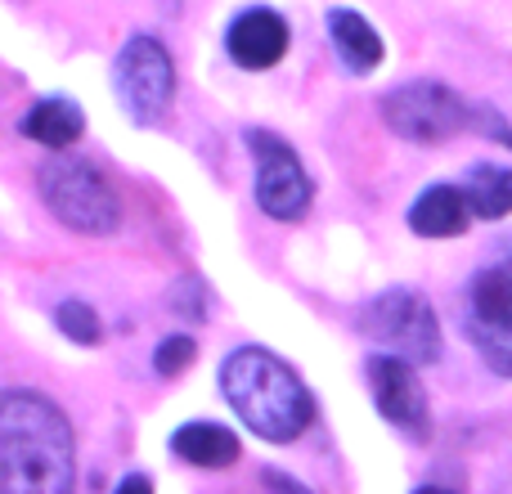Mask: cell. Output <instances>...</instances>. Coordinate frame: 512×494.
Listing matches in <instances>:
<instances>
[{
	"label": "cell",
	"mask_w": 512,
	"mask_h": 494,
	"mask_svg": "<svg viewBox=\"0 0 512 494\" xmlns=\"http://www.w3.org/2000/svg\"><path fill=\"white\" fill-rule=\"evenodd\" d=\"M243 140H248L256 158V203H261V212L270 221H301L310 212L315 185H310L297 149L288 140H279L274 131H261V126L243 131Z\"/></svg>",
	"instance_id": "8"
},
{
	"label": "cell",
	"mask_w": 512,
	"mask_h": 494,
	"mask_svg": "<svg viewBox=\"0 0 512 494\" xmlns=\"http://www.w3.org/2000/svg\"><path fill=\"white\" fill-rule=\"evenodd\" d=\"M328 41H333L337 59L351 77H369L382 63V36L373 32V23L360 14V9H328Z\"/></svg>",
	"instance_id": "11"
},
{
	"label": "cell",
	"mask_w": 512,
	"mask_h": 494,
	"mask_svg": "<svg viewBox=\"0 0 512 494\" xmlns=\"http://www.w3.org/2000/svg\"><path fill=\"white\" fill-rule=\"evenodd\" d=\"M288 41H292L288 18L270 5L243 9V14L230 23V32H225V50H230V59L248 72L274 68V63L288 54Z\"/></svg>",
	"instance_id": "10"
},
{
	"label": "cell",
	"mask_w": 512,
	"mask_h": 494,
	"mask_svg": "<svg viewBox=\"0 0 512 494\" xmlns=\"http://www.w3.org/2000/svg\"><path fill=\"white\" fill-rule=\"evenodd\" d=\"M171 310H180L185 319H207V288L198 279L176 283V292H171Z\"/></svg>",
	"instance_id": "19"
},
{
	"label": "cell",
	"mask_w": 512,
	"mask_h": 494,
	"mask_svg": "<svg viewBox=\"0 0 512 494\" xmlns=\"http://www.w3.org/2000/svg\"><path fill=\"white\" fill-rule=\"evenodd\" d=\"M382 122L409 144H445L472 131V104L445 81H405L382 95Z\"/></svg>",
	"instance_id": "6"
},
{
	"label": "cell",
	"mask_w": 512,
	"mask_h": 494,
	"mask_svg": "<svg viewBox=\"0 0 512 494\" xmlns=\"http://www.w3.org/2000/svg\"><path fill=\"white\" fill-rule=\"evenodd\" d=\"M36 189L54 221L77 234H113L122 225V198L90 158H50L36 176Z\"/></svg>",
	"instance_id": "3"
},
{
	"label": "cell",
	"mask_w": 512,
	"mask_h": 494,
	"mask_svg": "<svg viewBox=\"0 0 512 494\" xmlns=\"http://www.w3.org/2000/svg\"><path fill=\"white\" fill-rule=\"evenodd\" d=\"M77 441L72 423L41 391L0 396V494H72Z\"/></svg>",
	"instance_id": "1"
},
{
	"label": "cell",
	"mask_w": 512,
	"mask_h": 494,
	"mask_svg": "<svg viewBox=\"0 0 512 494\" xmlns=\"http://www.w3.org/2000/svg\"><path fill=\"white\" fill-rule=\"evenodd\" d=\"M54 324H59L63 337H72L77 346H99V337H104V324H99L95 306L90 301H63L59 310H54Z\"/></svg>",
	"instance_id": "16"
},
{
	"label": "cell",
	"mask_w": 512,
	"mask_h": 494,
	"mask_svg": "<svg viewBox=\"0 0 512 494\" xmlns=\"http://www.w3.org/2000/svg\"><path fill=\"white\" fill-rule=\"evenodd\" d=\"M472 131H481L486 140L504 144V149H512V126L504 113H495L490 104H472Z\"/></svg>",
	"instance_id": "18"
},
{
	"label": "cell",
	"mask_w": 512,
	"mask_h": 494,
	"mask_svg": "<svg viewBox=\"0 0 512 494\" xmlns=\"http://www.w3.org/2000/svg\"><path fill=\"white\" fill-rule=\"evenodd\" d=\"M414 494H454V490H441V486H423V490H414Z\"/></svg>",
	"instance_id": "22"
},
{
	"label": "cell",
	"mask_w": 512,
	"mask_h": 494,
	"mask_svg": "<svg viewBox=\"0 0 512 494\" xmlns=\"http://www.w3.org/2000/svg\"><path fill=\"white\" fill-rule=\"evenodd\" d=\"M360 333H369L387 355L409 364L441 360V319L432 301L414 288H387L360 310Z\"/></svg>",
	"instance_id": "4"
},
{
	"label": "cell",
	"mask_w": 512,
	"mask_h": 494,
	"mask_svg": "<svg viewBox=\"0 0 512 494\" xmlns=\"http://www.w3.org/2000/svg\"><path fill=\"white\" fill-rule=\"evenodd\" d=\"M221 391L261 441L288 445L315 423V396L306 391V382L265 346H239L225 355Z\"/></svg>",
	"instance_id": "2"
},
{
	"label": "cell",
	"mask_w": 512,
	"mask_h": 494,
	"mask_svg": "<svg viewBox=\"0 0 512 494\" xmlns=\"http://www.w3.org/2000/svg\"><path fill=\"white\" fill-rule=\"evenodd\" d=\"M463 194H468L472 216L481 221H504L512 216V167H499V162H477L463 180Z\"/></svg>",
	"instance_id": "15"
},
{
	"label": "cell",
	"mask_w": 512,
	"mask_h": 494,
	"mask_svg": "<svg viewBox=\"0 0 512 494\" xmlns=\"http://www.w3.org/2000/svg\"><path fill=\"white\" fill-rule=\"evenodd\" d=\"M113 90L135 126L162 122L176 95V68H171L167 45L149 32H135L113 59Z\"/></svg>",
	"instance_id": "7"
},
{
	"label": "cell",
	"mask_w": 512,
	"mask_h": 494,
	"mask_svg": "<svg viewBox=\"0 0 512 494\" xmlns=\"http://www.w3.org/2000/svg\"><path fill=\"white\" fill-rule=\"evenodd\" d=\"M171 450L194 468H230L239 463V436L221 423H185L171 436Z\"/></svg>",
	"instance_id": "14"
},
{
	"label": "cell",
	"mask_w": 512,
	"mask_h": 494,
	"mask_svg": "<svg viewBox=\"0 0 512 494\" xmlns=\"http://www.w3.org/2000/svg\"><path fill=\"white\" fill-rule=\"evenodd\" d=\"M81 131H86V113H81L77 99L50 95V99H36L23 113V135L45 144V149H68V144L81 140Z\"/></svg>",
	"instance_id": "13"
},
{
	"label": "cell",
	"mask_w": 512,
	"mask_h": 494,
	"mask_svg": "<svg viewBox=\"0 0 512 494\" xmlns=\"http://www.w3.org/2000/svg\"><path fill=\"white\" fill-rule=\"evenodd\" d=\"M265 490H270V494H315V490H306V486H301V481L297 477H283V472H265Z\"/></svg>",
	"instance_id": "20"
},
{
	"label": "cell",
	"mask_w": 512,
	"mask_h": 494,
	"mask_svg": "<svg viewBox=\"0 0 512 494\" xmlns=\"http://www.w3.org/2000/svg\"><path fill=\"white\" fill-rule=\"evenodd\" d=\"M364 378H369L378 414L387 418L396 432H405L409 441H427V432H432V409H427V391H423V382H418L414 364L378 351L364 364Z\"/></svg>",
	"instance_id": "9"
},
{
	"label": "cell",
	"mask_w": 512,
	"mask_h": 494,
	"mask_svg": "<svg viewBox=\"0 0 512 494\" xmlns=\"http://www.w3.org/2000/svg\"><path fill=\"white\" fill-rule=\"evenodd\" d=\"M198 355V342L189 333H171L158 342V351H153V369L162 373V378H176V373H185L189 364H194Z\"/></svg>",
	"instance_id": "17"
},
{
	"label": "cell",
	"mask_w": 512,
	"mask_h": 494,
	"mask_svg": "<svg viewBox=\"0 0 512 494\" xmlns=\"http://www.w3.org/2000/svg\"><path fill=\"white\" fill-rule=\"evenodd\" d=\"M113 494H153V481L144 477V472H131V477H122V486Z\"/></svg>",
	"instance_id": "21"
},
{
	"label": "cell",
	"mask_w": 512,
	"mask_h": 494,
	"mask_svg": "<svg viewBox=\"0 0 512 494\" xmlns=\"http://www.w3.org/2000/svg\"><path fill=\"white\" fill-rule=\"evenodd\" d=\"M463 328L495 373L512 378V252L477 265L463 288Z\"/></svg>",
	"instance_id": "5"
},
{
	"label": "cell",
	"mask_w": 512,
	"mask_h": 494,
	"mask_svg": "<svg viewBox=\"0 0 512 494\" xmlns=\"http://www.w3.org/2000/svg\"><path fill=\"white\" fill-rule=\"evenodd\" d=\"M468 194L459 185H427L418 203L409 207V230L418 239H459L468 230Z\"/></svg>",
	"instance_id": "12"
}]
</instances>
